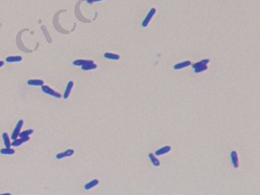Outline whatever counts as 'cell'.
<instances>
[{
    "mask_svg": "<svg viewBox=\"0 0 260 195\" xmlns=\"http://www.w3.org/2000/svg\"><path fill=\"white\" fill-rule=\"evenodd\" d=\"M209 62H210V59H203V60L199 61V62H197V63L193 64L192 66H193V70H194V72H195L196 73H202V72H204V71H206V69L208 68V67H207V64H209Z\"/></svg>",
    "mask_w": 260,
    "mask_h": 195,
    "instance_id": "cell-1",
    "label": "cell"
},
{
    "mask_svg": "<svg viewBox=\"0 0 260 195\" xmlns=\"http://www.w3.org/2000/svg\"><path fill=\"white\" fill-rule=\"evenodd\" d=\"M41 87H42V91L44 94H46L52 96V97L56 98V99H60V98L62 97V95H61L59 92L55 91L54 90H53V89H51V88L50 86H45V85H44V86H42Z\"/></svg>",
    "mask_w": 260,
    "mask_h": 195,
    "instance_id": "cell-2",
    "label": "cell"
},
{
    "mask_svg": "<svg viewBox=\"0 0 260 195\" xmlns=\"http://www.w3.org/2000/svg\"><path fill=\"white\" fill-rule=\"evenodd\" d=\"M155 13H156V9H155V7H152L151 9L149 11V12L147 13V15L146 16V17L144 18L143 21L142 23V26L143 28L147 27L149 23L150 22V20H152L153 16L155 15Z\"/></svg>",
    "mask_w": 260,
    "mask_h": 195,
    "instance_id": "cell-3",
    "label": "cell"
},
{
    "mask_svg": "<svg viewBox=\"0 0 260 195\" xmlns=\"http://www.w3.org/2000/svg\"><path fill=\"white\" fill-rule=\"evenodd\" d=\"M23 125H24V120H20L18 122H17V124H16V125L15 128H14L12 133L11 138H12V140L16 139L17 137H19V134H20V132L21 131V128H22Z\"/></svg>",
    "mask_w": 260,
    "mask_h": 195,
    "instance_id": "cell-4",
    "label": "cell"
},
{
    "mask_svg": "<svg viewBox=\"0 0 260 195\" xmlns=\"http://www.w3.org/2000/svg\"><path fill=\"white\" fill-rule=\"evenodd\" d=\"M75 153V151L73 149H67V150H64L63 152H61V153H59L55 155V158L57 159H63V158H66V157H71Z\"/></svg>",
    "mask_w": 260,
    "mask_h": 195,
    "instance_id": "cell-5",
    "label": "cell"
},
{
    "mask_svg": "<svg viewBox=\"0 0 260 195\" xmlns=\"http://www.w3.org/2000/svg\"><path fill=\"white\" fill-rule=\"evenodd\" d=\"M74 86V82H72V81H70V82H67V86L65 88V91H64V93H63V99H67V98L69 97L70 95V94H71V91H72V88Z\"/></svg>",
    "mask_w": 260,
    "mask_h": 195,
    "instance_id": "cell-6",
    "label": "cell"
},
{
    "mask_svg": "<svg viewBox=\"0 0 260 195\" xmlns=\"http://www.w3.org/2000/svg\"><path fill=\"white\" fill-rule=\"evenodd\" d=\"M231 161H232V163H233V166L235 168H238L239 167V160H238V152L236 150H233L231 152Z\"/></svg>",
    "mask_w": 260,
    "mask_h": 195,
    "instance_id": "cell-7",
    "label": "cell"
},
{
    "mask_svg": "<svg viewBox=\"0 0 260 195\" xmlns=\"http://www.w3.org/2000/svg\"><path fill=\"white\" fill-rule=\"evenodd\" d=\"M29 141V137H20V138H16L13 140V141L11 143L12 146H20L23 143L26 142V141Z\"/></svg>",
    "mask_w": 260,
    "mask_h": 195,
    "instance_id": "cell-8",
    "label": "cell"
},
{
    "mask_svg": "<svg viewBox=\"0 0 260 195\" xmlns=\"http://www.w3.org/2000/svg\"><path fill=\"white\" fill-rule=\"evenodd\" d=\"M27 84L30 86H44V81L40 79H30L27 82Z\"/></svg>",
    "mask_w": 260,
    "mask_h": 195,
    "instance_id": "cell-9",
    "label": "cell"
},
{
    "mask_svg": "<svg viewBox=\"0 0 260 195\" xmlns=\"http://www.w3.org/2000/svg\"><path fill=\"white\" fill-rule=\"evenodd\" d=\"M94 61L93 60H86V59H76L72 62V64L75 65V66H84V65H86V64H93Z\"/></svg>",
    "mask_w": 260,
    "mask_h": 195,
    "instance_id": "cell-10",
    "label": "cell"
},
{
    "mask_svg": "<svg viewBox=\"0 0 260 195\" xmlns=\"http://www.w3.org/2000/svg\"><path fill=\"white\" fill-rule=\"evenodd\" d=\"M23 58L20 55H11L6 58V62L7 63H18L22 61Z\"/></svg>",
    "mask_w": 260,
    "mask_h": 195,
    "instance_id": "cell-11",
    "label": "cell"
},
{
    "mask_svg": "<svg viewBox=\"0 0 260 195\" xmlns=\"http://www.w3.org/2000/svg\"><path fill=\"white\" fill-rule=\"evenodd\" d=\"M171 146L170 145H166V146H163V147H161V148H159V150H157L155 151V155H163V154H165L167 153H168V152H170L171 151Z\"/></svg>",
    "mask_w": 260,
    "mask_h": 195,
    "instance_id": "cell-12",
    "label": "cell"
},
{
    "mask_svg": "<svg viewBox=\"0 0 260 195\" xmlns=\"http://www.w3.org/2000/svg\"><path fill=\"white\" fill-rule=\"evenodd\" d=\"M189 65H191V62L189 60H186V61H184V62H181V63H178V64H175L173 66V68L175 70H179V69L187 68Z\"/></svg>",
    "mask_w": 260,
    "mask_h": 195,
    "instance_id": "cell-13",
    "label": "cell"
},
{
    "mask_svg": "<svg viewBox=\"0 0 260 195\" xmlns=\"http://www.w3.org/2000/svg\"><path fill=\"white\" fill-rule=\"evenodd\" d=\"M99 184V181L97 180V179H94V180H92L90 181V182H88L87 184L85 185V190H90L91 189L94 188L95 186H97Z\"/></svg>",
    "mask_w": 260,
    "mask_h": 195,
    "instance_id": "cell-14",
    "label": "cell"
},
{
    "mask_svg": "<svg viewBox=\"0 0 260 195\" xmlns=\"http://www.w3.org/2000/svg\"><path fill=\"white\" fill-rule=\"evenodd\" d=\"M103 56L106 59H110V60H119V59H120V56L119 54H114V53H112V52H106V53H104Z\"/></svg>",
    "mask_w": 260,
    "mask_h": 195,
    "instance_id": "cell-15",
    "label": "cell"
},
{
    "mask_svg": "<svg viewBox=\"0 0 260 195\" xmlns=\"http://www.w3.org/2000/svg\"><path fill=\"white\" fill-rule=\"evenodd\" d=\"M16 153V151L14 149L11 148V147H5L0 150V154H4V155H12Z\"/></svg>",
    "mask_w": 260,
    "mask_h": 195,
    "instance_id": "cell-16",
    "label": "cell"
},
{
    "mask_svg": "<svg viewBox=\"0 0 260 195\" xmlns=\"http://www.w3.org/2000/svg\"><path fill=\"white\" fill-rule=\"evenodd\" d=\"M148 156L149 159H150V162L152 163V164L154 166H155V167L160 166V161L156 158V156H155V154H152V153H150V154H148Z\"/></svg>",
    "mask_w": 260,
    "mask_h": 195,
    "instance_id": "cell-17",
    "label": "cell"
},
{
    "mask_svg": "<svg viewBox=\"0 0 260 195\" xmlns=\"http://www.w3.org/2000/svg\"><path fill=\"white\" fill-rule=\"evenodd\" d=\"M2 137H3V144H4L5 147H11L12 145V142L10 141V137L8 134L7 132H3L2 134Z\"/></svg>",
    "mask_w": 260,
    "mask_h": 195,
    "instance_id": "cell-18",
    "label": "cell"
},
{
    "mask_svg": "<svg viewBox=\"0 0 260 195\" xmlns=\"http://www.w3.org/2000/svg\"><path fill=\"white\" fill-rule=\"evenodd\" d=\"M97 68V64H86V65H84L81 67V69L84 70V71H89V70H94V69H96Z\"/></svg>",
    "mask_w": 260,
    "mask_h": 195,
    "instance_id": "cell-19",
    "label": "cell"
},
{
    "mask_svg": "<svg viewBox=\"0 0 260 195\" xmlns=\"http://www.w3.org/2000/svg\"><path fill=\"white\" fill-rule=\"evenodd\" d=\"M33 129H27V130H25V131L20 132V134H19V137H29L31 134H33Z\"/></svg>",
    "mask_w": 260,
    "mask_h": 195,
    "instance_id": "cell-20",
    "label": "cell"
},
{
    "mask_svg": "<svg viewBox=\"0 0 260 195\" xmlns=\"http://www.w3.org/2000/svg\"><path fill=\"white\" fill-rule=\"evenodd\" d=\"M101 1H103V0H87V2L89 3H97V2H101Z\"/></svg>",
    "mask_w": 260,
    "mask_h": 195,
    "instance_id": "cell-21",
    "label": "cell"
},
{
    "mask_svg": "<svg viewBox=\"0 0 260 195\" xmlns=\"http://www.w3.org/2000/svg\"><path fill=\"white\" fill-rule=\"evenodd\" d=\"M3 65H4V62H3V61H2V60H0V68H2Z\"/></svg>",
    "mask_w": 260,
    "mask_h": 195,
    "instance_id": "cell-22",
    "label": "cell"
}]
</instances>
